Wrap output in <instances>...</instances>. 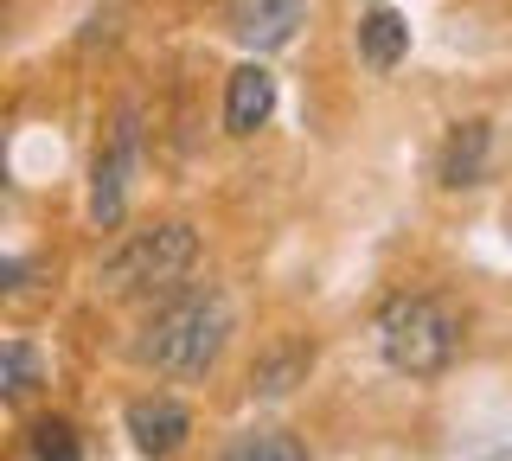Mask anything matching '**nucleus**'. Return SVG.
<instances>
[{"label": "nucleus", "mask_w": 512, "mask_h": 461, "mask_svg": "<svg viewBox=\"0 0 512 461\" xmlns=\"http://www.w3.org/2000/svg\"><path fill=\"white\" fill-rule=\"evenodd\" d=\"M135 154H141V129H135V109H122L116 135H109V148L96 154V167H90V225H96V231H116V225H122Z\"/></svg>", "instance_id": "nucleus-4"}, {"label": "nucleus", "mask_w": 512, "mask_h": 461, "mask_svg": "<svg viewBox=\"0 0 512 461\" xmlns=\"http://www.w3.org/2000/svg\"><path fill=\"white\" fill-rule=\"evenodd\" d=\"M487 148H493L487 122H455V135H448V148H442V180L448 186H480V173H487Z\"/></svg>", "instance_id": "nucleus-9"}, {"label": "nucleus", "mask_w": 512, "mask_h": 461, "mask_svg": "<svg viewBox=\"0 0 512 461\" xmlns=\"http://www.w3.org/2000/svg\"><path fill=\"white\" fill-rule=\"evenodd\" d=\"M404 52H410V20L404 13L397 7H365L359 13V58L365 65L384 77V71L404 65Z\"/></svg>", "instance_id": "nucleus-8"}, {"label": "nucleus", "mask_w": 512, "mask_h": 461, "mask_svg": "<svg viewBox=\"0 0 512 461\" xmlns=\"http://www.w3.org/2000/svg\"><path fill=\"white\" fill-rule=\"evenodd\" d=\"M218 461H308V449H301L288 429H250V436H237Z\"/></svg>", "instance_id": "nucleus-12"}, {"label": "nucleus", "mask_w": 512, "mask_h": 461, "mask_svg": "<svg viewBox=\"0 0 512 461\" xmlns=\"http://www.w3.org/2000/svg\"><path fill=\"white\" fill-rule=\"evenodd\" d=\"M224 340H231V301H224V289H186L148 321L135 353L160 378L186 385V378H205L224 359Z\"/></svg>", "instance_id": "nucleus-1"}, {"label": "nucleus", "mask_w": 512, "mask_h": 461, "mask_svg": "<svg viewBox=\"0 0 512 461\" xmlns=\"http://www.w3.org/2000/svg\"><path fill=\"white\" fill-rule=\"evenodd\" d=\"M308 365H314V346L282 340V346H269V353L250 365V385H256V397H282V391H295L301 378H308Z\"/></svg>", "instance_id": "nucleus-10"}, {"label": "nucleus", "mask_w": 512, "mask_h": 461, "mask_svg": "<svg viewBox=\"0 0 512 461\" xmlns=\"http://www.w3.org/2000/svg\"><path fill=\"white\" fill-rule=\"evenodd\" d=\"M122 423H128V436H135V449L141 455H180L186 449V436H192V410L180 404V397H135V404L122 410Z\"/></svg>", "instance_id": "nucleus-6"}, {"label": "nucleus", "mask_w": 512, "mask_h": 461, "mask_svg": "<svg viewBox=\"0 0 512 461\" xmlns=\"http://www.w3.org/2000/svg\"><path fill=\"white\" fill-rule=\"evenodd\" d=\"M199 269V231L186 218H167V225H148V231H128L116 250L103 257L96 282L109 295H167Z\"/></svg>", "instance_id": "nucleus-3"}, {"label": "nucleus", "mask_w": 512, "mask_h": 461, "mask_svg": "<svg viewBox=\"0 0 512 461\" xmlns=\"http://www.w3.org/2000/svg\"><path fill=\"white\" fill-rule=\"evenodd\" d=\"M224 13H231V33L250 52H282L308 20V0H224Z\"/></svg>", "instance_id": "nucleus-5"}, {"label": "nucleus", "mask_w": 512, "mask_h": 461, "mask_svg": "<svg viewBox=\"0 0 512 461\" xmlns=\"http://www.w3.org/2000/svg\"><path fill=\"white\" fill-rule=\"evenodd\" d=\"M372 340L391 372L404 378H442L448 365H455V346H461V327L455 314L442 308L436 295H397L378 308L372 321Z\"/></svg>", "instance_id": "nucleus-2"}, {"label": "nucleus", "mask_w": 512, "mask_h": 461, "mask_svg": "<svg viewBox=\"0 0 512 461\" xmlns=\"http://www.w3.org/2000/svg\"><path fill=\"white\" fill-rule=\"evenodd\" d=\"M0 385H7V397H26L32 385H39V353H32L26 340L0 346Z\"/></svg>", "instance_id": "nucleus-13"}, {"label": "nucleus", "mask_w": 512, "mask_h": 461, "mask_svg": "<svg viewBox=\"0 0 512 461\" xmlns=\"http://www.w3.org/2000/svg\"><path fill=\"white\" fill-rule=\"evenodd\" d=\"M20 461H84V442H77V429H71V423L45 417V423H32V429H26Z\"/></svg>", "instance_id": "nucleus-11"}, {"label": "nucleus", "mask_w": 512, "mask_h": 461, "mask_svg": "<svg viewBox=\"0 0 512 461\" xmlns=\"http://www.w3.org/2000/svg\"><path fill=\"white\" fill-rule=\"evenodd\" d=\"M269 116H276V77H269L263 65H237L231 90H224V129H231V135H256Z\"/></svg>", "instance_id": "nucleus-7"}]
</instances>
